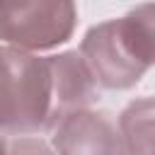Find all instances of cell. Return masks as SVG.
<instances>
[{
  "label": "cell",
  "mask_w": 155,
  "mask_h": 155,
  "mask_svg": "<svg viewBox=\"0 0 155 155\" xmlns=\"http://www.w3.org/2000/svg\"><path fill=\"white\" fill-rule=\"evenodd\" d=\"M56 124L51 56L0 46V128L7 136L51 131Z\"/></svg>",
  "instance_id": "cell-1"
},
{
  "label": "cell",
  "mask_w": 155,
  "mask_h": 155,
  "mask_svg": "<svg viewBox=\"0 0 155 155\" xmlns=\"http://www.w3.org/2000/svg\"><path fill=\"white\" fill-rule=\"evenodd\" d=\"M75 0H0V41L27 51H51L70 41Z\"/></svg>",
  "instance_id": "cell-2"
},
{
  "label": "cell",
  "mask_w": 155,
  "mask_h": 155,
  "mask_svg": "<svg viewBox=\"0 0 155 155\" xmlns=\"http://www.w3.org/2000/svg\"><path fill=\"white\" fill-rule=\"evenodd\" d=\"M5 138H7V133H2V128H0V153L7 150V140H5Z\"/></svg>",
  "instance_id": "cell-8"
},
{
  "label": "cell",
  "mask_w": 155,
  "mask_h": 155,
  "mask_svg": "<svg viewBox=\"0 0 155 155\" xmlns=\"http://www.w3.org/2000/svg\"><path fill=\"white\" fill-rule=\"evenodd\" d=\"M121 19L124 36L136 53V58L145 65H155V2H143L128 10Z\"/></svg>",
  "instance_id": "cell-7"
},
{
  "label": "cell",
  "mask_w": 155,
  "mask_h": 155,
  "mask_svg": "<svg viewBox=\"0 0 155 155\" xmlns=\"http://www.w3.org/2000/svg\"><path fill=\"white\" fill-rule=\"evenodd\" d=\"M51 143H53V150L68 153V155L126 153L124 138L119 131V121H114L107 111H94L90 107H82V109L65 114L51 128Z\"/></svg>",
  "instance_id": "cell-4"
},
{
  "label": "cell",
  "mask_w": 155,
  "mask_h": 155,
  "mask_svg": "<svg viewBox=\"0 0 155 155\" xmlns=\"http://www.w3.org/2000/svg\"><path fill=\"white\" fill-rule=\"evenodd\" d=\"M80 53L87 61L97 85L104 90H131L148 73V68L131 51L121 29V19H107L87 29Z\"/></svg>",
  "instance_id": "cell-3"
},
{
  "label": "cell",
  "mask_w": 155,
  "mask_h": 155,
  "mask_svg": "<svg viewBox=\"0 0 155 155\" xmlns=\"http://www.w3.org/2000/svg\"><path fill=\"white\" fill-rule=\"evenodd\" d=\"M51 65H53V102H56V124H58L65 114L90 107L99 94L97 90L99 85L80 51L56 53L51 56Z\"/></svg>",
  "instance_id": "cell-5"
},
{
  "label": "cell",
  "mask_w": 155,
  "mask_h": 155,
  "mask_svg": "<svg viewBox=\"0 0 155 155\" xmlns=\"http://www.w3.org/2000/svg\"><path fill=\"white\" fill-rule=\"evenodd\" d=\"M119 131L126 153L155 155V97H140L119 114Z\"/></svg>",
  "instance_id": "cell-6"
}]
</instances>
